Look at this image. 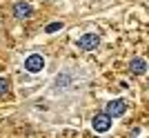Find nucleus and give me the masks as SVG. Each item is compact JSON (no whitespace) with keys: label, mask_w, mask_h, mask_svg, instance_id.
<instances>
[{"label":"nucleus","mask_w":149,"mask_h":138,"mask_svg":"<svg viewBox=\"0 0 149 138\" xmlns=\"http://www.w3.org/2000/svg\"><path fill=\"white\" fill-rule=\"evenodd\" d=\"M25 69L29 74H40L45 69V58L40 54H31V56L25 58Z\"/></svg>","instance_id":"nucleus-1"},{"label":"nucleus","mask_w":149,"mask_h":138,"mask_svg":"<svg viewBox=\"0 0 149 138\" xmlns=\"http://www.w3.org/2000/svg\"><path fill=\"white\" fill-rule=\"evenodd\" d=\"M91 125H93V129H96V134H105V132H109V127H111V116L107 112L96 114L93 120H91Z\"/></svg>","instance_id":"nucleus-2"},{"label":"nucleus","mask_w":149,"mask_h":138,"mask_svg":"<svg viewBox=\"0 0 149 138\" xmlns=\"http://www.w3.org/2000/svg\"><path fill=\"white\" fill-rule=\"evenodd\" d=\"M98 45H100V38L96 36V33H85V36L78 38V47L85 49V51H93Z\"/></svg>","instance_id":"nucleus-3"},{"label":"nucleus","mask_w":149,"mask_h":138,"mask_svg":"<svg viewBox=\"0 0 149 138\" xmlns=\"http://www.w3.org/2000/svg\"><path fill=\"white\" fill-rule=\"evenodd\" d=\"M125 112H127V105H125V100L113 98V100L107 102V114H109L111 118H116V116H123Z\"/></svg>","instance_id":"nucleus-4"},{"label":"nucleus","mask_w":149,"mask_h":138,"mask_svg":"<svg viewBox=\"0 0 149 138\" xmlns=\"http://www.w3.org/2000/svg\"><path fill=\"white\" fill-rule=\"evenodd\" d=\"M31 13H33V9H31V5H29V2H16V7H13V16H16L18 20L29 18Z\"/></svg>","instance_id":"nucleus-5"},{"label":"nucleus","mask_w":149,"mask_h":138,"mask_svg":"<svg viewBox=\"0 0 149 138\" xmlns=\"http://www.w3.org/2000/svg\"><path fill=\"white\" fill-rule=\"evenodd\" d=\"M129 69H131V74L143 76L145 71H147V63H145V58H134V60L129 63Z\"/></svg>","instance_id":"nucleus-6"},{"label":"nucleus","mask_w":149,"mask_h":138,"mask_svg":"<svg viewBox=\"0 0 149 138\" xmlns=\"http://www.w3.org/2000/svg\"><path fill=\"white\" fill-rule=\"evenodd\" d=\"M62 27H65L62 22H51V25H47V27H45V31H47V33H56V31H60Z\"/></svg>","instance_id":"nucleus-7"},{"label":"nucleus","mask_w":149,"mask_h":138,"mask_svg":"<svg viewBox=\"0 0 149 138\" xmlns=\"http://www.w3.org/2000/svg\"><path fill=\"white\" fill-rule=\"evenodd\" d=\"M9 91V78H2L0 76V96H5Z\"/></svg>","instance_id":"nucleus-8"},{"label":"nucleus","mask_w":149,"mask_h":138,"mask_svg":"<svg viewBox=\"0 0 149 138\" xmlns=\"http://www.w3.org/2000/svg\"><path fill=\"white\" fill-rule=\"evenodd\" d=\"M67 78H69V76H58V82H56V85H58V87H60V85H67Z\"/></svg>","instance_id":"nucleus-9"}]
</instances>
